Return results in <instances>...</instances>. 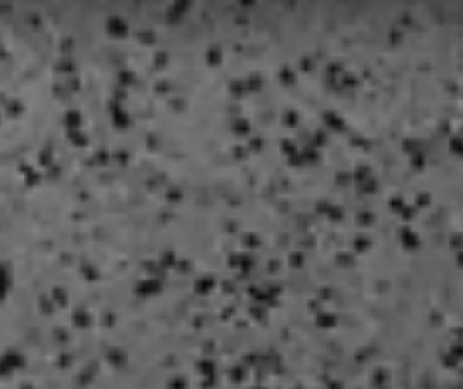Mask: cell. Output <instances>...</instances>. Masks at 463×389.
Segmentation results:
<instances>
[{"label":"cell","mask_w":463,"mask_h":389,"mask_svg":"<svg viewBox=\"0 0 463 389\" xmlns=\"http://www.w3.org/2000/svg\"><path fill=\"white\" fill-rule=\"evenodd\" d=\"M7 288L6 271L0 266V299L5 296V289Z\"/></svg>","instance_id":"obj_1"}]
</instances>
